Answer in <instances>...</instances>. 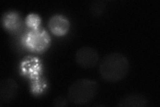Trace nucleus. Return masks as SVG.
<instances>
[{"label": "nucleus", "instance_id": "1", "mask_svg": "<svg viewBox=\"0 0 160 107\" xmlns=\"http://www.w3.org/2000/svg\"><path fill=\"white\" fill-rule=\"evenodd\" d=\"M130 68L128 58L122 53L114 52L104 56L99 65V74L108 83H117L128 75Z\"/></svg>", "mask_w": 160, "mask_h": 107}, {"label": "nucleus", "instance_id": "2", "mask_svg": "<svg viewBox=\"0 0 160 107\" xmlns=\"http://www.w3.org/2000/svg\"><path fill=\"white\" fill-rule=\"evenodd\" d=\"M99 84L94 80L82 78L73 83L68 90V99L70 103L84 105L92 102L98 93Z\"/></svg>", "mask_w": 160, "mask_h": 107}, {"label": "nucleus", "instance_id": "3", "mask_svg": "<svg viewBox=\"0 0 160 107\" xmlns=\"http://www.w3.org/2000/svg\"><path fill=\"white\" fill-rule=\"evenodd\" d=\"M76 61L81 68L91 69L99 64V55L95 48L84 46L78 50L76 54Z\"/></svg>", "mask_w": 160, "mask_h": 107}, {"label": "nucleus", "instance_id": "4", "mask_svg": "<svg viewBox=\"0 0 160 107\" xmlns=\"http://www.w3.org/2000/svg\"><path fill=\"white\" fill-rule=\"evenodd\" d=\"M50 42V38L46 32L40 29H34L27 38V44L34 50L42 51L46 48Z\"/></svg>", "mask_w": 160, "mask_h": 107}, {"label": "nucleus", "instance_id": "5", "mask_svg": "<svg viewBox=\"0 0 160 107\" xmlns=\"http://www.w3.org/2000/svg\"><path fill=\"white\" fill-rule=\"evenodd\" d=\"M18 90V83L12 78H6L0 82V101L9 103L16 97Z\"/></svg>", "mask_w": 160, "mask_h": 107}, {"label": "nucleus", "instance_id": "6", "mask_svg": "<svg viewBox=\"0 0 160 107\" xmlns=\"http://www.w3.org/2000/svg\"><path fill=\"white\" fill-rule=\"evenodd\" d=\"M49 28L54 35L62 36L68 33L69 29V22L63 16L55 15L49 19Z\"/></svg>", "mask_w": 160, "mask_h": 107}, {"label": "nucleus", "instance_id": "7", "mask_svg": "<svg viewBox=\"0 0 160 107\" xmlns=\"http://www.w3.org/2000/svg\"><path fill=\"white\" fill-rule=\"evenodd\" d=\"M148 101L143 95L140 94H129L123 96L118 102V106L123 107H146Z\"/></svg>", "mask_w": 160, "mask_h": 107}, {"label": "nucleus", "instance_id": "8", "mask_svg": "<svg viewBox=\"0 0 160 107\" xmlns=\"http://www.w3.org/2000/svg\"><path fill=\"white\" fill-rule=\"evenodd\" d=\"M106 9V4L103 1H94L90 5V12L96 17L102 16Z\"/></svg>", "mask_w": 160, "mask_h": 107}, {"label": "nucleus", "instance_id": "9", "mask_svg": "<svg viewBox=\"0 0 160 107\" xmlns=\"http://www.w3.org/2000/svg\"><path fill=\"white\" fill-rule=\"evenodd\" d=\"M26 24L29 27L36 29L39 25L40 19L36 14H30L26 18Z\"/></svg>", "mask_w": 160, "mask_h": 107}, {"label": "nucleus", "instance_id": "10", "mask_svg": "<svg viewBox=\"0 0 160 107\" xmlns=\"http://www.w3.org/2000/svg\"><path fill=\"white\" fill-rule=\"evenodd\" d=\"M53 105L57 107L67 106L68 105V100L66 97H64V96H59L54 99L53 101Z\"/></svg>", "mask_w": 160, "mask_h": 107}]
</instances>
